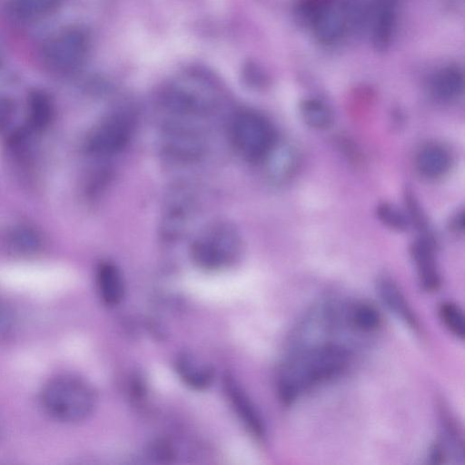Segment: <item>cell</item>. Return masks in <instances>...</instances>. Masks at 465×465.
<instances>
[{"label":"cell","instance_id":"6da1fadb","mask_svg":"<svg viewBox=\"0 0 465 465\" xmlns=\"http://www.w3.org/2000/svg\"><path fill=\"white\" fill-rule=\"evenodd\" d=\"M352 359L351 349L337 341H320L293 350L280 364L276 391L285 406L302 395L341 376Z\"/></svg>","mask_w":465,"mask_h":465},{"label":"cell","instance_id":"7a4b0ae2","mask_svg":"<svg viewBox=\"0 0 465 465\" xmlns=\"http://www.w3.org/2000/svg\"><path fill=\"white\" fill-rule=\"evenodd\" d=\"M44 411L60 422L74 424L85 420L94 412L97 395L85 380L72 374L50 379L40 394Z\"/></svg>","mask_w":465,"mask_h":465},{"label":"cell","instance_id":"3957f363","mask_svg":"<svg viewBox=\"0 0 465 465\" xmlns=\"http://www.w3.org/2000/svg\"><path fill=\"white\" fill-rule=\"evenodd\" d=\"M242 249V238L234 225L216 223L203 230L193 242L191 258L206 271L225 269L236 262Z\"/></svg>","mask_w":465,"mask_h":465},{"label":"cell","instance_id":"277c9868","mask_svg":"<svg viewBox=\"0 0 465 465\" xmlns=\"http://www.w3.org/2000/svg\"><path fill=\"white\" fill-rule=\"evenodd\" d=\"M230 138L237 153L251 163L264 162L277 144L271 122L252 109L238 111L230 124Z\"/></svg>","mask_w":465,"mask_h":465},{"label":"cell","instance_id":"5b68a950","mask_svg":"<svg viewBox=\"0 0 465 465\" xmlns=\"http://www.w3.org/2000/svg\"><path fill=\"white\" fill-rule=\"evenodd\" d=\"M90 49L87 32L80 26H68L50 36L41 50L45 65L59 74L77 72L84 64Z\"/></svg>","mask_w":465,"mask_h":465},{"label":"cell","instance_id":"8992f818","mask_svg":"<svg viewBox=\"0 0 465 465\" xmlns=\"http://www.w3.org/2000/svg\"><path fill=\"white\" fill-rule=\"evenodd\" d=\"M134 127V122L129 114L113 113L90 132L84 142V149L94 156L114 155L130 142Z\"/></svg>","mask_w":465,"mask_h":465},{"label":"cell","instance_id":"52a82bcc","mask_svg":"<svg viewBox=\"0 0 465 465\" xmlns=\"http://www.w3.org/2000/svg\"><path fill=\"white\" fill-rule=\"evenodd\" d=\"M301 13L323 43L338 40L348 24L342 10L332 0H306L301 5Z\"/></svg>","mask_w":465,"mask_h":465},{"label":"cell","instance_id":"ba28073f","mask_svg":"<svg viewBox=\"0 0 465 465\" xmlns=\"http://www.w3.org/2000/svg\"><path fill=\"white\" fill-rule=\"evenodd\" d=\"M223 387L232 408L246 430L258 440H264L267 437L264 419L244 388L231 373L224 374Z\"/></svg>","mask_w":465,"mask_h":465},{"label":"cell","instance_id":"9c48e42d","mask_svg":"<svg viewBox=\"0 0 465 465\" xmlns=\"http://www.w3.org/2000/svg\"><path fill=\"white\" fill-rule=\"evenodd\" d=\"M377 293L383 305L413 332H420L416 312L398 283L389 276H381L376 282Z\"/></svg>","mask_w":465,"mask_h":465},{"label":"cell","instance_id":"30bf717a","mask_svg":"<svg viewBox=\"0 0 465 465\" xmlns=\"http://www.w3.org/2000/svg\"><path fill=\"white\" fill-rule=\"evenodd\" d=\"M411 252L420 288L427 292L438 291L441 278L431 242L425 238L416 241Z\"/></svg>","mask_w":465,"mask_h":465},{"label":"cell","instance_id":"8fae6325","mask_svg":"<svg viewBox=\"0 0 465 465\" xmlns=\"http://www.w3.org/2000/svg\"><path fill=\"white\" fill-rule=\"evenodd\" d=\"M174 369L180 380L194 391L208 389L215 378L213 367L189 351L176 356Z\"/></svg>","mask_w":465,"mask_h":465},{"label":"cell","instance_id":"7c38bea8","mask_svg":"<svg viewBox=\"0 0 465 465\" xmlns=\"http://www.w3.org/2000/svg\"><path fill=\"white\" fill-rule=\"evenodd\" d=\"M0 243L9 253L17 256H33L40 252L44 246L41 232L27 224L13 225L0 236Z\"/></svg>","mask_w":465,"mask_h":465},{"label":"cell","instance_id":"4fadbf2b","mask_svg":"<svg viewBox=\"0 0 465 465\" xmlns=\"http://www.w3.org/2000/svg\"><path fill=\"white\" fill-rule=\"evenodd\" d=\"M98 296L107 307L119 305L125 295L124 276L118 266L110 261L99 262L95 272Z\"/></svg>","mask_w":465,"mask_h":465},{"label":"cell","instance_id":"5bb4252c","mask_svg":"<svg viewBox=\"0 0 465 465\" xmlns=\"http://www.w3.org/2000/svg\"><path fill=\"white\" fill-rule=\"evenodd\" d=\"M25 125L14 129L5 141V153L9 163L19 174L28 173L33 167L32 136Z\"/></svg>","mask_w":465,"mask_h":465},{"label":"cell","instance_id":"9a60e30c","mask_svg":"<svg viewBox=\"0 0 465 465\" xmlns=\"http://www.w3.org/2000/svg\"><path fill=\"white\" fill-rule=\"evenodd\" d=\"M344 319L350 331L360 334L374 333L382 322L378 308L367 301L344 305Z\"/></svg>","mask_w":465,"mask_h":465},{"label":"cell","instance_id":"2e32d148","mask_svg":"<svg viewBox=\"0 0 465 465\" xmlns=\"http://www.w3.org/2000/svg\"><path fill=\"white\" fill-rule=\"evenodd\" d=\"M164 147L168 153L183 159H192L201 154L203 150L201 136L193 130L170 126L166 130Z\"/></svg>","mask_w":465,"mask_h":465},{"label":"cell","instance_id":"e0dca14e","mask_svg":"<svg viewBox=\"0 0 465 465\" xmlns=\"http://www.w3.org/2000/svg\"><path fill=\"white\" fill-rule=\"evenodd\" d=\"M54 113L53 101L46 92L35 89L28 94L25 126L34 134L41 133L50 125Z\"/></svg>","mask_w":465,"mask_h":465},{"label":"cell","instance_id":"ac0fdd59","mask_svg":"<svg viewBox=\"0 0 465 465\" xmlns=\"http://www.w3.org/2000/svg\"><path fill=\"white\" fill-rule=\"evenodd\" d=\"M372 15V41L377 49L384 50L393 35L395 0H376Z\"/></svg>","mask_w":465,"mask_h":465},{"label":"cell","instance_id":"d6986e66","mask_svg":"<svg viewBox=\"0 0 465 465\" xmlns=\"http://www.w3.org/2000/svg\"><path fill=\"white\" fill-rule=\"evenodd\" d=\"M415 162L420 174L427 178H438L449 171L450 155L443 146L430 143L418 152Z\"/></svg>","mask_w":465,"mask_h":465},{"label":"cell","instance_id":"ffe728a7","mask_svg":"<svg viewBox=\"0 0 465 465\" xmlns=\"http://www.w3.org/2000/svg\"><path fill=\"white\" fill-rule=\"evenodd\" d=\"M464 86L462 71L453 65L439 70L432 77L430 89L432 94L440 101L448 102L458 98Z\"/></svg>","mask_w":465,"mask_h":465},{"label":"cell","instance_id":"44dd1931","mask_svg":"<svg viewBox=\"0 0 465 465\" xmlns=\"http://www.w3.org/2000/svg\"><path fill=\"white\" fill-rule=\"evenodd\" d=\"M193 202L186 190H178L174 195H171L163 218V231L167 236L173 237L180 233L183 222L190 215Z\"/></svg>","mask_w":465,"mask_h":465},{"label":"cell","instance_id":"7402d4cb","mask_svg":"<svg viewBox=\"0 0 465 465\" xmlns=\"http://www.w3.org/2000/svg\"><path fill=\"white\" fill-rule=\"evenodd\" d=\"M64 0H12L13 15L23 21H35L54 14Z\"/></svg>","mask_w":465,"mask_h":465},{"label":"cell","instance_id":"603a6c76","mask_svg":"<svg viewBox=\"0 0 465 465\" xmlns=\"http://www.w3.org/2000/svg\"><path fill=\"white\" fill-rule=\"evenodd\" d=\"M300 112L305 124L313 129H327L333 122L331 110L318 99L303 100L300 104Z\"/></svg>","mask_w":465,"mask_h":465},{"label":"cell","instance_id":"cb8c5ba5","mask_svg":"<svg viewBox=\"0 0 465 465\" xmlns=\"http://www.w3.org/2000/svg\"><path fill=\"white\" fill-rule=\"evenodd\" d=\"M438 314L443 326L457 339L465 336V318L460 306L451 301H444L439 304Z\"/></svg>","mask_w":465,"mask_h":465},{"label":"cell","instance_id":"d4e9b609","mask_svg":"<svg viewBox=\"0 0 465 465\" xmlns=\"http://www.w3.org/2000/svg\"><path fill=\"white\" fill-rule=\"evenodd\" d=\"M440 416L446 441L458 456L463 458V439L455 418L443 404L440 406Z\"/></svg>","mask_w":465,"mask_h":465},{"label":"cell","instance_id":"484cf974","mask_svg":"<svg viewBox=\"0 0 465 465\" xmlns=\"http://www.w3.org/2000/svg\"><path fill=\"white\" fill-rule=\"evenodd\" d=\"M376 214L384 225L392 230L405 231L410 223L402 212L387 203L378 205Z\"/></svg>","mask_w":465,"mask_h":465},{"label":"cell","instance_id":"4316f807","mask_svg":"<svg viewBox=\"0 0 465 465\" xmlns=\"http://www.w3.org/2000/svg\"><path fill=\"white\" fill-rule=\"evenodd\" d=\"M16 318L12 308L0 300V341L8 338L15 331Z\"/></svg>","mask_w":465,"mask_h":465},{"label":"cell","instance_id":"83f0119b","mask_svg":"<svg viewBox=\"0 0 465 465\" xmlns=\"http://www.w3.org/2000/svg\"><path fill=\"white\" fill-rule=\"evenodd\" d=\"M16 106L13 98L0 94V135L5 134L11 125Z\"/></svg>","mask_w":465,"mask_h":465},{"label":"cell","instance_id":"f1b7e54d","mask_svg":"<svg viewBox=\"0 0 465 465\" xmlns=\"http://www.w3.org/2000/svg\"><path fill=\"white\" fill-rule=\"evenodd\" d=\"M407 208L409 210V216L411 218V221L415 223V225L420 229L422 230L426 227V219L424 214L422 213L420 205L418 202L416 201L415 197L412 193H411L409 191L406 192V197H405Z\"/></svg>","mask_w":465,"mask_h":465},{"label":"cell","instance_id":"f546056e","mask_svg":"<svg viewBox=\"0 0 465 465\" xmlns=\"http://www.w3.org/2000/svg\"><path fill=\"white\" fill-rule=\"evenodd\" d=\"M452 230L461 232L464 228V213H459L451 222Z\"/></svg>","mask_w":465,"mask_h":465},{"label":"cell","instance_id":"4dcf8cb0","mask_svg":"<svg viewBox=\"0 0 465 465\" xmlns=\"http://www.w3.org/2000/svg\"><path fill=\"white\" fill-rule=\"evenodd\" d=\"M4 59H5V45H4L3 40L0 36V70L3 67Z\"/></svg>","mask_w":465,"mask_h":465}]
</instances>
